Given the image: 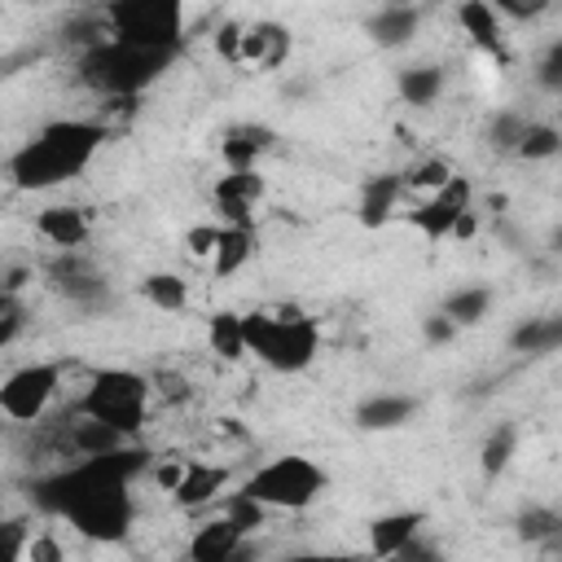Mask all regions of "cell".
<instances>
[{"label": "cell", "instance_id": "6da1fadb", "mask_svg": "<svg viewBox=\"0 0 562 562\" xmlns=\"http://www.w3.org/2000/svg\"><path fill=\"white\" fill-rule=\"evenodd\" d=\"M154 465L149 448L123 443L101 457H79L53 474H40L26 483V496L40 514L66 518L83 540L97 544H123L136 522L132 479Z\"/></svg>", "mask_w": 562, "mask_h": 562}, {"label": "cell", "instance_id": "7a4b0ae2", "mask_svg": "<svg viewBox=\"0 0 562 562\" xmlns=\"http://www.w3.org/2000/svg\"><path fill=\"white\" fill-rule=\"evenodd\" d=\"M105 140H110V127L97 119H53L9 154V180L22 193L57 189L83 176Z\"/></svg>", "mask_w": 562, "mask_h": 562}, {"label": "cell", "instance_id": "3957f363", "mask_svg": "<svg viewBox=\"0 0 562 562\" xmlns=\"http://www.w3.org/2000/svg\"><path fill=\"white\" fill-rule=\"evenodd\" d=\"M176 61V53H158V48H136V44H119V40H97L92 48L79 53V83L92 88L97 97H140L149 83H158L167 75V66Z\"/></svg>", "mask_w": 562, "mask_h": 562}, {"label": "cell", "instance_id": "277c9868", "mask_svg": "<svg viewBox=\"0 0 562 562\" xmlns=\"http://www.w3.org/2000/svg\"><path fill=\"white\" fill-rule=\"evenodd\" d=\"M241 338H246V351L277 373H303L321 351L316 321L294 303H281L272 312H246Z\"/></svg>", "mask_w": 562, "mask_h": 562}, {"label": "cell", "instance_id": "5b68a950", "mask_svg": "<svg viewBox=\"0 0 562 562\" xmlns=\"http://www.w3.org/2000/svg\"><path fill=\"white\" fill-rule=\"evenodd\" d=\"M149 395H154V382L145 373H136V369H97L88 378V391L79 395L75 413L88 417V422L110 426L123 439H132V435H140V426L149 417Z\"/></svg>", "mask_w": 562, "mask_h": 562}, {"label": "cell", "instance_id": "8992f818", "mask_svg": "<svg viewBox=\"0 0 562 562\" xmlns=\"http://www.w3.org/2000/svg\"><path fill=\"white\" fill-rule=\"evenodd\" d=\"M101 22L110 26V40L180 53L184 44V4L180 0H110L101 9Z\"/></svg>", "mask_w": 562, "mask_h": 562}, {"label": "cell", "instance_id": "52a82bcc", "mask_svg": "<svg viewBox=\"0 0 562 562\" xmlns=\"http://www.w3.org/2000/svg\"><path fill=\"white\" fill-rule=\"evenodd\" d=\"M325 487H329V474L312 457L285 452V457H272L259 470H250L237 492H246L263 509H307L321 501Z\"/></svg>", "mask_w": 562, "mask_h": 562}, {"label": "cell", "instance_id": "ba28073f", "mask_svg": "<svg viewBox=\"0 0 562 562\" xmlns=\"http://www.w3.org/2000/svg\"><path fill=\"white\" fill-rule=\"evenodd\" d=\"M57 386H61V364H57V360H31V364L13 369V373L0 382V413H4L9 422L31 426V422L44 417V408H48L53 395H57Z\"/></svg>", "mask_w": 562, "mask_h": 562}, {"label": "cell", "instance_id": "9c48e42d", "mask_svg": "<svg viewBox=\"0 0 562 562\" xmlns=\"http://www.w3.org/2000/svg\"><path fill=\"white\" fill-rule=\"evenodd\" d=\"M44 277H48V285L61 294V299H70L75 307H83V312H97V307H105L110 303V281L97 272V263L88 259V255H79V250H61L48 268H44Z\"/></svg>", "mask_w": 562, "mask_h": 562}, {"label": "cell", "instance_id": "30bf717a", "mask_svg": "<svg viewBox=\"0 0 562 562\" xmlns=\"http://www.w3.org/2000/svg\"><path fill=\"white\" fill-rule=\"evenodd\" d=\"M470 198H474V184H470L465 176H452L439 193L422 198V202L408 211V224H413L426 241H448L452 228H457V220L470 211Z\"/></svg>", "mask_w": 562, "mask_h": 562}, {"label": "cell", "instance_id": "8fae6325", "mask_svg": "<svg viewBox=\"0 0 562 562\" xmlns=\"http://www.w3.org/2000/svg\"><path fill=\"white\" fill-rule=\"evenodd\" d=\"M263 176L259 171H228L211 184V198L224 215V228H255V202L263 198Z\"/></svg>", "mask_w": 562, "mask_h": 562}, {"label": "cell", "instance_id": "7c38bea8", "mask_svg": "<svg viewBox=\"0 0 562 562\" xmlns=\"http://www.w3.org/2000/svg\"><path fill=\"white\" fill-rule=\"evenodd\" d=\"M422 527H426V514H422V509H391V514H378V518L369 522V553H373V562L400 553L404 544H413V540L422 536Z\"/></svg>", "mask_w": 562, "mask_h": 562}, {"label": "cell", "instance_id": "4fadbf2b", "mask_svg": "<svg viewBox=\"0 0 562 562\" xmlns=\"http://www.w3.org/2000/svg\"><path fill=\"white\" fill-rule=\"evenodd\" d=\"M404 193V176L400 171H378L360 184V198H356V220L364 228H386V220L395 215V202Z\"/></svg>", "mask_w": 562, "mask_h": 562}, {"label": "cell", "instance_id": "5bb4252c", "mask_svg": "<svg viewBox=\"0 0 562 562\" xmlns=\"http://www.w3.org/2000/svg\"><path fill=\"white\" fill-rule=\"evenodd\" d=\"M35 233H40L44 241H53L57 250H79V246L88 241L92 224H88V211H83V206L53 202V206H44V211L35 215Z\"/></svg>", "mask_w": 562, "mask_h": 562}, {"label": "cell", "instance_id": "9a60e30c", "mask_svg": "<svg viewBox=\"0 0 562 562\" xmlns=\"http://www.w3.org/2000/svg\"><path fill=\"white\" fill-rule=\"evenodd\" d=\"M422 26V9L417 4H382L364 18V31L378 48H404Z\"/></svg>", "mask_w": 562, "mask_h": 562}, {"label": "cell", "instance_id": "2e32d148", "mask_svg": "<svg viewBox=\"0 0 562 562\" xmlns=\"http://www.w3.org/2000/svg\"><path fill=\"white\" fill-rule=\"evenodd\" d=\"M228 487V470L224 465H211V461H184V479L180 487L171 492V501L180 509H202L211 501H220Z\"/></svg>", "mask_w": 562, "mask_h": 562}, {"label": "cell", "instance_id": "e0dca14e", "mask_svg": "<svg viewBox=\"0 0 562 562\" xmlns=\"http://www.w3.org/2000/svg\"><path fill=\"white\" fill-rule=\"evenodd\" d=\"M417 413V400L413 395H400V391H378L369 400L356 404V426L360 430H400L408 426Z\"/></svg>", "mask_w": 562, "mask_h": 562}, {"label": "cell", "instance_id": "ac0fdd59", "mask_svg": "<svg viewBox=\"0 0 562 562\" xmlns=\"http://www.w3.org/2000/svg\"><path fill=\"white\" fill-rule=\"evenodd\" d=\"M272 140H277V132H272V127H263V123H237V127H228V132H224L220 154H224L228 171H255L259 154H268V149H272Z\"/></svg>", "mask_w": 562, "mask_h": 562}, {"label": "cell", "instance_id": "d6986e66", "mask_svg": "<svg viewBox=\"0 0 562 562\" xmlns=\"http://www.w3.org/2000/svg\"><path fill=\"white\" fill-rule=\"evenodd\" d=\"M457 22H461V31L474 40V48H483V53H492V57L505 61V22L496 18V9H492L487 0H465V4H457Z\"/></svg>", "mask_w": 562, "mask_h": 562}, {"label": "cell", "instance_id": "ffe728a7", "mask_svg": "<svg viewBox=\"0 0 562 562\" xmlns=\"http://www.w3.org/2000/svg\"><path fill=\"white\" fill-rule=\"evenodd\" d=\"M241 540H246V536H241L224 514H220V518H206V522L189 536V562H228Z\"/></svg>", "mask_w": 562, "mask_h": 562}, {"label": "cell", "instance_id": "44dd1931", "mask_svg": "<svg viewBox=\"0 0 562 562\" xmlns=\"http://www.w3.org/2000/svg\"><path fill=\"white\" fill-rule=\"evenodd\" d=\"M259 250V233L255 228H224L220 224V241H215V255H211V272L224 281L233 272H241Z\"/></svg>", "mask_w": 562, "mask_h": 562}, {"label": "cell", "instance_id": "7402d4cb", "mask_svg": "<svg viewBox=\"0 0 562 562\" xmlns=\"http://www.w3.org/2000/svg\"><path fill=\"white\" fill-rule=\"evenodd\" d=\"M127 439L123 435H114L110 426H101V422H88V417H70L66 422V430H61V448L66 452H75V457H101V452H114V448H123Z\"/></svg>", "mask_w": 562, "mask_h": 562}, {"label": "cell", "instance_id": "603a6c76", "mask_svg": "<svg viewBox=\"0 0 562 562\" xmlns=\"http://www.w3.org/2000/svg\"><path fill=\"white\" fill-rule=\"evenodd\" d=\"M562 347V316H527L509 334V351L518 356H549Z\"/></svg>", "mask_w": 562, "mask_h": 562}, {"label": "cell", "instance_id": "cb8c5ba5", "mask_svg": "<svg viewBox=\"0 0 562 562\" xmlns=\"http://www.w3.org/2000/svg\"><path fill=\"white\" fill-rule=\"evenodd\" d=\"M395 88H400V97H404L408 105H435L439 92H443V66H435V61L404 66L400 79H395Z\"/></svg>", "mask_w": 562, "mask_h": 562}, {"label": "cell", "instance_id": "d4e9b609", "mask_svg": "<svg viewBox=\"0 0 562 562\" xmlns=\"http://www.w3.org/2000/svg\"><path fill=\"white\" fill-rule=\"evenodd\" d=\"M514 452H518V426H514V422L492 426L487 439H483V448H479V470H483V479H501V474L509 470Z\"/></svg>", "mask_w": 562, "mask_h": 562}, {"label": "cell", "instance_id": "484cf974", "mask_svg": "<svg viewBox=\"0 0 562 562\" xmlns=\"http://www.w3.org/2000/svg\"><path fill=\"white\" fill-rule=\"evenodd\" d=\"M492 303H496V299H492L487 285H461V290H452V294L443 299L439 312H443L457 329H465V325H479V321L492 312Z\"/></svg>", "mask_w": 562, "mask_h": 562}, {"label": "cell", "instance_id": "4316f807", "mask_svg": "<svg viewBox=\"0 0 562 562\" xmlns=\"http://www.w3.org/2000/svg\"><path fill=\"white\" fill-rule=\"evenodd\" d=\"M140 294L158 312H184L189 307V281L180 272H149V277H140Z\"/></svg>", "mask_w": 562, "mask_h": 562}, {"label": "cell", "instance_id": "83f0119b", "mask_svg": "<svg viewBox=\"0 0 562 562\" xmlns=\"http://www.w3.org/2000/svg\"><path fill=\"white\" fill-rule=\"evenodd\" d=\"M206 338H211V351L220 356V360H241L246 356V338H241V312H211V321H206Z\"/></svg>", "mask_w": 562, "mask_h": 562}, {"label": "cell", "instance_id": "f1b7e54d", "mask_svg": "<svg viewBox=\"0 0 562 562\" xmlns=\"http://www.w3.org/2000/svg\"><path fill=\"white\" fill-rule=\"evenodd\" d=\"M514 531H518V540L522 544H544V540H558L562 536V514L553 509V505H527V509H518V518H514Z\"/></svg>", "mask_w": 562, "mask_h": 562}, {"label": "cell", "instance_id": "f546056e", "mask_svg": "<svg viewBox=\"0 0 562 562\" xmlns=\"http://www.w3.org/2000/svg\"><path fill=\"white\" fill-rule=\"evenodd\" d=\"M404 176V189H417V193H439L457 171H452V162L448 158H439V154H426L422 162H413L408 171H400Z\"/></svg>", "mask_w": 562, "mask_h": 562}, {"label": "cell", "instance_id": "4dcf8cb0", "mask_svg": "<svg viewBox=\"0 0 562 562\" xmlns=\"http://www.w3.org/2000/svg\"><path fill=\"white\" fill-rule=\"evenodd\" d=\"M522 132H527V119H522L518 110H496V114L483 123V136H487V145H492L496 154H514L518 140H522Z\"/></svg>", "mask_w": 562, "mask_h": 562}, {"label": "cell", "instance_id": "1f68e13d", "mask_svg": "<svg viewBox=\"0 0 562 562\" xmlns=\"http://www.w3.org/2000/svg\"><path fill=\"white\" fill-rule=\"evenodd\" d=\"M562 149V132L553 127V123H536V119H527V132H522V140H518V158H527V162H544V158H553Z\"/></svg>", "mask_w": 562, "mask_h": 562}, {"label": "cell", "instance_id": "d6a6232c", "mask_svg": "<svg viewBox=\"0 0 562 562\" xmlns=\"http://www.w3.org/2000/svg\"><path fill=\"white\" fill-rule=\"evenodd\" d=\"M224 518H228L241 536H255V531L268 522V509H263L259 501H250L246 492H228V496H224Z\"/></svg>", "mask_w": 562, "mask_h": 562}, {"label": "cell", "instance_id": "836d02e7", "mask_svg": "<svg viewBox=\"0 0 562 562\" xmlns=\"http://www.w3.org/2000/svg\"><path fill=\"white\" fill-rule=\"evenodd\" d=\"M26 518H0V562H26Z\"/></svg>", "mask_w": 562, "mask_h": 562}, {"label": "cell", "instance_id": "e575fe53", "mask_svg": "<svg viewBox=\"0 0 562 562\" xmlns=\"http://www.w3.org/2000/svg\"><path fill=\"white\" fill-rule=\"evenodd\" d=\"M536 83L544 92H562V40H553L536 61Z\"/></svg>", "mask_w": 562, "mask_h": 562}, {"label": "cell", "instance_id": "d590c367", "mask_svg": "<svg viewBox=\"0 0 562 562\" xmlns=\"http://www.w3.org/2000/svg\"><path fill=\"white\" fill-rule=\"evenodd\" d=\"M215 241H220V224H193V228H184V246L198 259H211L215 255Z\"/></svg>", "mask_w": 562, "mask_h": 562}, {"label": "cell", "instance_id": "8d00e7d4", "mask_svg": "<svg viewBox=\"0 0 562 562\" xmlns=\"http://www.w3.org/2000/svg\"><path fill=\"white\" fill-rule=\"evenodd\" d=\"M378 562H443V553L430 544V540H413V544H404L400 553H391V558H378Z\"/></svg>", "mask_w": 562, "mask_h": 562}, {"label": "cell", "instance_id": "74e56055", "mask_svg": "<svg viewBox=\"0 0 562 562\" xmlns=\"http://www.w3.org/2000/svg\"><path fill=\"white\" fill-rule=\"evenodd\" d=\"M422 338H426L430 347H443V342H452V338H457V325H452L443 312H435V316H426V321H422Z\"/></svg>", "mask_w": 562, "mask_h": 562}, {"label": "cell", "instance_id": "f35d334b", "mask_svg": "<svg viewBox=\"0 0 562 562\" xmlns=\"http://www.w3.org/2000/svg\"><path fill=\"white\" fill-rule=\"evenodd\" d=\"M26 562H61V544L48 531H40L26 540Z\"/></svg>", "mask_w": 562, "mask_h": 562}, {"label": "cell", "instance_id": "ab89813d", "mask_svg": "<svg viewBox=\"0 0 562 562\" xmlns=\"http://www.w3.org/2000/svg\"><path fill=\"white\" fill-rule=\"evenodd\" d=\"M215 48H220V57L241 61V26H237V22H224V26L215 31Z\"/></svg>", "mask_w": 562, "mask_h": 562}, {"label": "cell", "instance_id": "60d3db41", "mask_svg": "<svg viewBox=\"0 0 562 562\" xmlns=\"http://www.w3.org/2000/svg\"><path fill=\"white\" fill-rule=\"evenodd\" d=\"M149 470H154V483H158L162 492H176V487H180V479H184V461H176V457L154 461Z\"/></svg>", "mask_w": 562, "mask_h": 562}, {"label": "cell", "instance_id": "b9f144b4", "mask_svg": "<svg viewBox=\"0 0 562 562\" xmlns=\"http://www.w3.org/2000/svg\"><path fill=\"white\" fill-rule=\"evenodd\" d=\"M22 325H26V312H22V303H18V307H9V312L0 316V351H4V347H9L18 334H22Z\"/></svg>", "mask_w": 562, "mask_h": 562}, {"label": "cell", "instance_id": "7bdbcfd3", "mask_svg": "<svg viewBox=\"0 0 562 562\" xmlns=\"http://www.w3.org/2000/svg\"><path fill=\"white\" fill-rule=\"evenodd\" d=\"M277 562H356V558H347V553H290Z\"/></svg>", "mask_w": 562, "mask_h": 562}, {"label": "cell", "instance_id": "ee69618b", "mask_svg": "<svg viewBox=\"0 0 562 562\" xmlns=\"http://www.w3.org/2000/svg\"><path fill=\"white\" fill-rule=\"evenodd\" d=\"M259 553H263V549H259V544H255V540L246 536V540H241V544L233 549V558H228V562H259Z\"/></svg>", "mask_w": 562, "mask_h": 562}, {"label": "cell", "instance_id": "f6af8a7d", "mask_svg": "<svg viewBox=\"0 0 562 562\" xmlns=\"http://www.w3.org/2000/svg\"><path fill=\"white\" fill-rule=\"evenodd\" d=\"M540 549V562H558L562 558V536L558 540H544V544H536Z\"/></svg>", "mask_w": 562, "mask_h": 562}, {"label": "cell", "instance_id": "bcb514c9", "mask_svg": "<svg viewBox=\"0 0 562 562\" xmlns=\"http://www.w3.org/2000/svg\"><path fill=\"white\" fill-rule=\"evenodd\" d=\"M452 237H461V241H465V237H474V211H465V215L457 220V228H452Z\"/></svg>", "mask_w": 562, "mask_h": 562}, {"label": "cell", "instance_id": "7dc6e473", "mask_svg": "<svg viewBox=\"0 0 562 562\" xmlns=\"http://www.w3.org/2000/svg\"><path fill=\"white\" fill-rule=\"evenodd\" d=\"M9 307H18V299H13V294H9V290H4V285H0V316H4V312H9Z\"/></svg>", "mask_w": 562, "mask_h": 562}, {"label": "cell", "instance_id": "c3c4849f", "mask_svg": "<svg viewBox=\"0 0 562 562\" xmlns=\"http://www.w3.org/2000/svg\"><path fill=\"white\" fill-rule=\"evenodd\" d=\"M0 426H4V422H0Z\"/></svg>", "mask_w": 562, "mask_h": 562}]
</instances>
